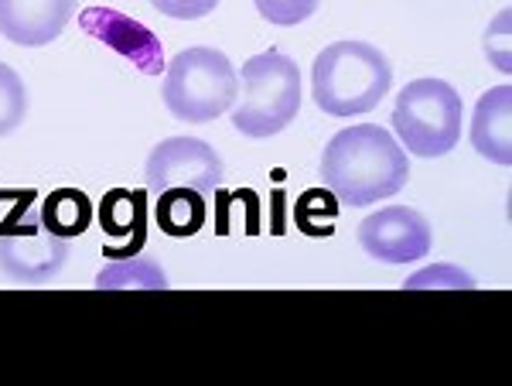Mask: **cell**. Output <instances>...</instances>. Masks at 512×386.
<instances>
[{"mask_svg":"<svg viewBox=\"0 0 512 386\" xmlns=\"http://www.w3.org/2000/svg\"><path fill=\"white\" fill-rule=\"evenodd\" d=\"M318 175L338 205L366 209L410 182V158L386 127L355 123L325 144Z\"/></svg>","mask_w":512,"mask_h":386,"instance_id":"obj_1","label":"cell"},{"mask_svg":"<svg viewBox=\"0 0 512 386\" xmlns=\"http://www.w3.org/2000/svg\"><path fill=\"white\" fill-rule=\"evenodd\" d=\"M393 86V65L369 41H335L311 65V93L328 117L373 113Z\"/></svg>","mask_w":512,"mask_h":386,"instance_id":"obj_2","label":"cell"},{"mask_svg":"<svg viewBox=\"0 0 512 386\" xmlns=\"http://www.w3.org/2000/svg\"><path fill=\"white\" fill-rule=\"evenodd\" d=\"M239 93H243V100L229 110L233 127L250 141H267L284 127H291L301 113V69L291 55L270 48V52H260L243 62Z\"/></svg>","mask_w":512,"mask_h":386,"instance_id":"obj_3","label":"cell"},{"mask_svg":"<svg viewBox=\"0 0 512 386\" xmlns=\"http://www.w3.org/2000/svg\"><path fill=\"white\" fill-rule=\"evenodd\" d=\"M161 96L175 120L209 123L236 106L239 76L219 48H181L164 69Z\"/></svg>","mask_w":512,"mask_h":386,"instance_id":"obj_4","label":"cell"},{"mask_svg":"<svg viewBox=\"0 0 512 386\" xmlns=\"http://www.w3.org/2000/svg\"><path fill=\"white\" fill-rule=\"evenodd\" d=\"M465 106L451 82L414 79L400 89L393 106V130L414 158H444L461 141Z\"/></svg>","mask_w":512,"mask_h":386,"instance_id":"obj_5","label":"cell"},{"mask_svg":"<svg viewBox=\"0 0 512 386\" xmlns=\"http://www.w3.org/2000/svg\"><path fill=\"white\" fill-rule=\"evenodd\" d=\"M38 192H14L18 209L0 223V274L14 284H45L69 260V240L41 226V209H35Z\"/></svg>","mask_w":512,"mask_h":386,"instance_id":"obj_6","label":"cell"},{"mask_svg":"<svg viewBox=\"0 0 512 386\" xmlns=\"http://www.w3.org/2000/svg\"><path fill=\"white\" fill-rule=\"evenodd\" d=\"M144 182L154 195L168 188L212 195L222 185V158L198 137H168L147 154Z\"/></svg>","mask_w":512,"mask_h":386,"instance_id":"obj_7","label":"cell"},{"mask_svg":"<svg viewBox=\"0 0 512 386\" xmlns=\"http://www.w3.org/2000/svg\"><path fill=\"white\" fill-rule=\"evenodd\" d=\"M359 246L379 264H414L434 246V229L410 205H386L362 219Z\"/></svg>","mask_w":512,"mask_h":386,"instance_id":"obj_8","label":"cell"},{"mask_svg":"<svg viewBox=\"0 0 512 386\" xmlns=\"http://www.w3.org/2000/svg\"><path fill=\"white\" fill-rule=\"evenodd\" d=\"M82 31L103 41L110 52H117L120 59L137 65L144 76H164V45L147 24H140L130 14L117 11V7H86L82 11Z\"/></svg>","mask_w":512,"mask_h":386,"instance_id":"obj_9","label":"cell"},{"mask_svg":"<svg viewBox=\"0 0 512 386\" xmlns=\"http://www.w3.org/2000/svg\"><path fill=\"white\" fill-rule=\"evenodd\" d=\"M99 229L106 236V260L137 257L147 243V195L127 192V188H110L99 199Z\"/></svg>","mask_w":512,"mask_h":386,"instance_id":"obj_10","label":"cell"},{"mask_svg":"<svg viewBox=\"0 0 512 386\" xmlns=\"http://www.w3.org/2000/svg\"><path fill=\"white\" fill-rule=\"evenodd\" d=\"M76 4L79 0H0V35L24 48L48 45L72 21Z\"/></svg>","mask_w":512,"mask_h":386,"instance_id":"obj_11","label":"cell"},{"mask_svg":"<svg viewBox=\"0 0 512 386\" xmlns=\"http://www.w3.org/2000/svg\"><path fill=\"white\" fill-rule=\"evenodd\" d=\"M472 147L485 161L509 168L512 164V86H495L482 93L472 113Z\"/></svg>","mask_w":512,"mask_h":386,"instance_id":"obj_12","label":"cell"},{"mask_svg":"<svg viewBox=\"0 0 512 386\" xmlns=\"http://www.w3.org/2000/svg\"><path fill=\"white\" fill-rule=\"evenodd\" d=\"M38 209H41V226L48 233L62 236V240H76L93 223V202L79 188H55L52 195H45V202Z\"/></svg>","mask_w":512,"mask_h":386,"instance_id":"obj_13","label":"cell"},{"mask_svg":"<svg viewBox=\"0 0 512 386\" xmlns=\"http://www.w3.org/2000/svg\"><path fill=\"white\" fill-rule=\"evenodd\" d=\"M154 223L161 226L164 236L188 240L205 226V195L192 192V188H168V192L158 195Z\"/></svg>","mask_w":512,"mask_h":386,"instance_id":"obj_14","label":"cell"},{"mask_svg":"<svg viewBox=\"0 0 512 386\" xmlns=\"http://www.w3.org/2000/svg\"><path fill=\"white\" fill-rule=\"evenodd\" d=\"M168 287V274L147 257L106 260V267L96 274V291H168Z\"/></svg>","mask_w":512,"mask_h":386,"instance_id":"obj_15","label":"cell"},{"mask_svg":"<svg viewBox=\"0 0 512 386\" xmlns=\"http://www.w3.org/2000/svg\"><path fill=\"white\" fill-rule=\"evenodd\" d=\"M338 209L342 205H338V199L328 188H311L294 205V223L304 236H332Z\"/></svg>","mask_w":512,"mask_h":386,"instance_id":"obj_16","label":"cell"},{"mask_svg":"<svg viewBox=\"0 0 512 386\" xmlns=\"http://www.w3.org/2000/svg\"><path fill=\"white\" fill-rule=\"evenodd\" d=\"M28 117V86L11 65L0 62V137L14 134Z\"/></svg>","mask_w":512,"mask_h":386,"instance_id":"obj_17","label":"cell"},{"mask_svg":"<svg viewBox=\"0 0 512 386\" xmlns=\"http://www.w3.org/2000/svg\"><path fill=\"white\" fill-rule=\"evenodd\" d=\"M253 4L263 21L277 24V28H294L318 11L321 0H253Z\"/></svg>","mask_w":512,"mask_h":386,"instance_id":"obj_18","label":"cell"},{"mask_svg":"<svg viewBox=\"0 0 512 386\" xmlns=\"http://www.w3.org/2000/svg\"><path fill=\"white\" fill-rule=\"evenodd\" d=\"M420 287H465V291H475V277L468 270H458V267H427L420 270L417 277L403 281V291H420Z\"/></svg>","mask_w":512,"mask_h":386,"instance_id":"obj_19","label":"cell"},{"mask_svg":"<svg viewBox=\"0 0 512 386\" xmlns=\"http://www.w3.org/2000/svg\"><path fill=\"white\" fill-rule=\"evenodd\" d=\"M485 55L489 62L495 65L499 72H509L512 69V48H509V11H499V18L489 24L485 31Z\"/></svg>","mask_w":512,"mask_h":386,"instance_id":"obj_20","label":"cell"},{"mask_svg":"<svg viewBox=\"0 0 512 386\" xmlns=\"http://www.w3.org/2000/svg\"><path fill=\"white\" fill-rule=\"evenodd\" d=\"M151 7L158 14H168V18H178V21H198L216 11L219 0H151Z\"/></svg>","mask_w":512,"mask_h":386,"instance_id":"obj_21","label":"cell"}]
</instances>
